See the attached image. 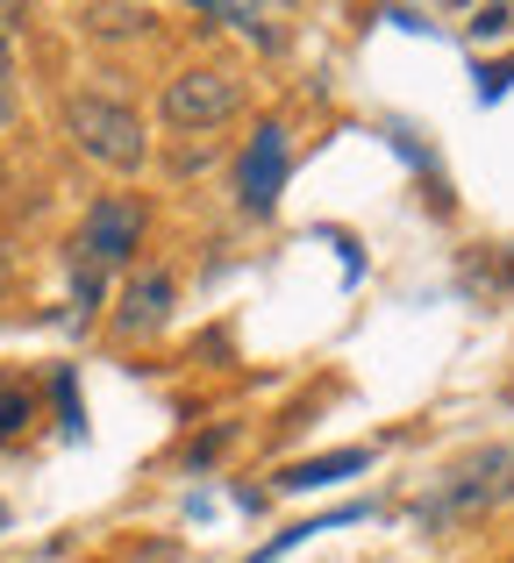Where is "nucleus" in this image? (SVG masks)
<instances>
[{
    "label": "nucleus",
    "instance_id": "39448f33",
    "mask_svg": "<svg viewBox=\"0 0 514 563\" xmlns=\"http://www.w3.org/2000/svg\"><path fill=\"white\" fill-rule=\"evenodd\" d=\"M286 165H293L286 129H278V122H258L251 151H243V165H237V200H243V214H272L278 192H286Z\"/></svg>",
    "mask_w": 514,
    "mask_h": 563
},
{
    "label": "nucleus",
    "instance_id": "ddd939ff",
    "mask_svg": "<svg viewBox=\"0 0 514 563\" xmlns=\"http://www.w3.org/2000/svg\"><path fill=\"white\" fill-rule=\"evenodd\" d=\"M0 536H8V499H0Z\"/></svg>",
    "mask_w": 514,
    "mask_h": 563
},
{
    "label": "nucleus",
    "instance_id": "1a4fd4ad",
    "mask_svg": "<svg viewBox=\"0 0 514 563\" xmlns=\"http://www.w3.org/2000/svg\"><path fill=\"white\" fill-rule=\"evenodd\" d=\"M79 22L94 29V36H143V29H151V8H86Z\"/></svg>",
    "mask_w": 514,
    "mask_h": 563
},
{
    "label": "nucleus",
    "instance_id": "4468645a",
    "mask_svg": "<svg viewBox=\"0 0 514 563\" xmlns=\"http://www.w3.org/2000/svg\"><path fill=\"white\" fill-rule=\"evenodd\" d=\"M0 292H8V257H0Z\"/></svg>",
    "mask_w": 514,
    "mask_h": 563
},
{
    "label": "nucleus",
    "instance_id": "f8f14e48",
    "mask_svg": "<svg viewBox=\"0 0 514 563\" xmlns=\"http://www.w3.org/2000/svg\"><path fill=\"white\" fill-rule=\"evenodd\" d=\"M14 43H8V29H0V122H14Z\"/></svg>",
    "mask_w": 514,
    "mask_h": 563
},
{
    "label": "nucleus",
    "instance_id": "20e7f679",
    "mask_svg": "<svg viewBox=\"0 0 514 563\" xmlns=\"http://www.w3.org/2000/svg\"><path fill=\"white\" fill-rule=\"evenodd\" d=\"M143 243V200H129V192H108V200H94L79 214V235H72V257H79L86 278L114 272V264H129Z\"/></svg>",
    "mask_w": 514,
    "mask_h": 563
},
{
    "label": "nucleus",
    "instance_id": "0eeeda50",
    "mask_svg": "<svg viewBox=\"0 0 514 563\" xmlns=\"http://www.w3.org/2000/svg\"><path fill=\"white\" fill-rule=\"evenodd\" d=\"M358 471H372V450H329V456H307V464H286L278 493H321V485H343Z\"/></svg>",
    "mask_w": 514,
    "mask_h": 563
},
{
    "label": "nucleus",
    "instance_id": "f03ea898",
    "mask_svg": "<svg viewBox=\"0 0 514 563\" xmlns=\"http://www.w3.org/2000/svg\"><path fill=\"white\" fill-rule=\"evenodd\" d=\"M507 499H514V442H486L479 456H458V464L415 499V514L429 528H444V521H464V514L507 507Z\"/></svg>",
    "mask_w": 514,
    "mask_h": 563
},
{
    "label": "nucleus",
    "instance_id": "9b49d317",
    "mask_svg": "<svg viewBox=\"0 0 514 563\" xmlns=\"http://www.w3.org/2000/svg\"><path fill=\"white\" fill-rule=\"evenodd\" d=\"M29 413H36V399H29V385H0V442H14L29 428Z\"/></svg>",
    "mask_w": 514,
    "mask_h": 563
},
{
    "label": "nucleus",
    "instance_id": "9d476101",
    "mask_svg": "<svg viewBox=\"0 0 514 563\" xmlns=\"http://www.w3.org/2000/svg\"><path fill=\"white\" fill-rule=\"evenodd\" d=\"M51 393H57V413H65V435H86V407H79V378H72V364L51 372Z\"/></svg>",
    "mask_w": 514,
    "mask_h": 563
},
{
    "label": "nucleus",
    "instance_id": "f257e3e1",
    "mask_svg": "<svg viewBox=\"0 0 514 563\" xmlns=\"http://www.w3.org/2000/svg\"><path fill=\"white\" fill-rule=\"evenodd\" d=\"M65 136L79 157H94L100 172H143L151 165V129L129 100L108 93H72L65 100Z\"/></svg>",
    "mask_w": 514,
    "mask_h": 563
},
{
    "label": "nucleus",
    "instance_id": "423d86ee",
    "mask_svg": "<svg viewBox=\"0 0 514 563\" xmlns=\"http://www.w3.org/2000/svg\"><path fill=\"white\" fill-rule=\"evenodd\" d=\"M172 300H179L172 272H136L122 286V300H114V329H122V335H157L172 321Z\"/></svg>",
    "mask_w": 514,
    "mask_h": 563
},
{
    "label": "nucleus",
    "instance_id": "6e6552de",
    "mask_svg": "<svg viewBox=\"0 0 514 563\" xmlns=\"http://www.w3.org/2000/svg\"><path fill=\"white\" fill-rule=\"evenodd\" d=\"M372 507H336V514H315V521H300V528H278L264 550H251L243 563H278L286 550H300V542H315V536H329V528H343V521H364Z\"/></svg>",
    "mask_w": 514,
    "mask_h": 563
},
{
    "label": "nucleus",
    "instance_id": "7ed1b4c3",
    "mask_svg": "<svg viewBox=\"0 0 514 563\" xmlns=\"http://www.w3.org/2000/svg\"><path fill=\"white\" fill-rule=\"evenodd\" d=\"M237 114H243V79L229 65H186L157 93V122L172 136H208V129L237 122Z\"/></svg>",
    "mask_w": 514,
    "mask_h": 563
}]
</instances>
